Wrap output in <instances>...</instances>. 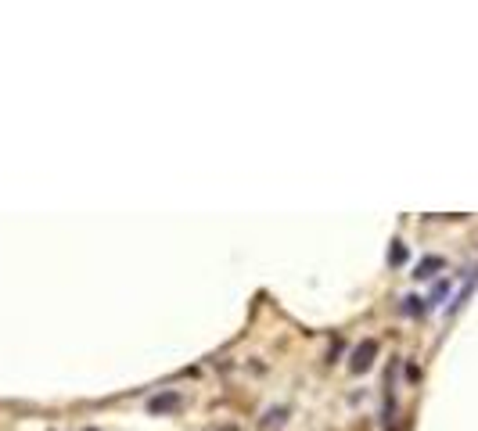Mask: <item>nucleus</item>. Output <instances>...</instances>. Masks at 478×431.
Returning <instances> with one entry per match:
<instances>
[{"instance_id": "4", "label": "nucleus", "mask_w": 478, "mask_h": 431, "mask_svg": "<svg viewBox=\"0 0 478 431\" xmlns=\"http://www.w3.org/2000/svg\"><path fill=\"white\" fill-rule=\"evenodd\" d=\"M403 259H406V248H403V245H395V248L389 252V263H403Z\"/></svg>"}, {"instance_id": "3", "label": "nucleus", "mask_w": 478, "mask_h": 431, "mask_svg": "<svg viewBox=\"0 0 478 431\" xmlns=\"http://www.w3.org/2000/svg\"><path fill=\"white\" fill-rule=\"evenodd\" d=\"M435 269H442V259H439V255H432V259H424V263L417 266V274H413V277H417V280H421V277H432Z\"/></svg>"}, {"instance_id": "5", "label": "nucleus", "mask_w": 478, "mask_h": 431, "mask_svg": "<svg viewBox=\"0 0 478 431\" xmlns=\"http://www.w3.org/2000/svg\"><path fill=\"white\" fill-rule=\"evenodd\" d=\"M446 291H450V280H442V284L435 287V291H432V302H442V295H446Z\"/></svg>"}, {"instance_id": "2", "label": "nucleus", "mask_w": 478, "mask_h": 431, "mask_svg": "<svg viewBox=\"0 0 478 431\" xmlns=\"http://www.w3.org/2000/svg\"><path fill=\"white\" fill-rule=\"evenodd\" d=\"M148 410L151 413H173V410H180V395L177 392H162V395L148 399Z\"/></svg>"}, {"instance_id": "1", "label": "nucleus", "mask_w": 478, "mask_h": 431, "mask_svg": "<svg viewBox=\"0 0 478 431\" xmlns=\"http://www.w3.org/2000/svg\"><path fill=\"white\" fill-rule=\"evenodd\" d=\"M374 356H378V342H363V345H356V353H353V363H349V371H353V374L371 371Z\"/></svg>"}]
</instances>
